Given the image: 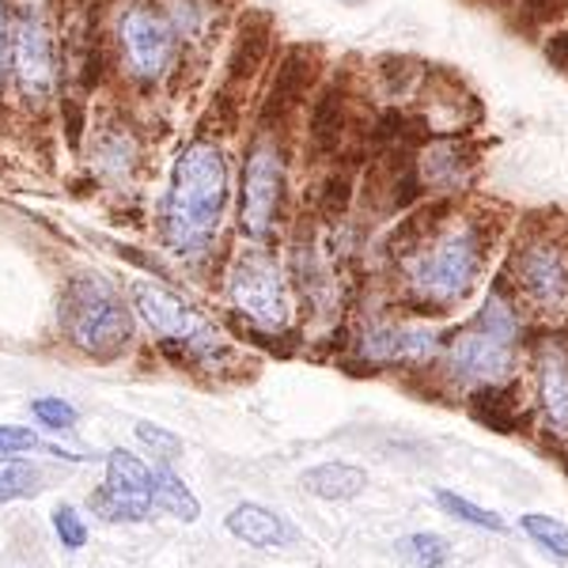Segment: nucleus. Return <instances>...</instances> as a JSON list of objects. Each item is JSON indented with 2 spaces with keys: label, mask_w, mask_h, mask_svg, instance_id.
I'll return each instance as SVG.
<instances>
[{
  "label": "nucleus",
  "mask_w": 568,
  "mask_h": 568,
  "mask_svg": "<svg viewBox=\"0 0 568 568\" xmlns=\"http://www.w3.org/2000/svg\"><path fill=\"white\" fill-rule=\"evenodd\" d=\"M481 273V243L470 227L439 240L433 251H425L409 265V281H414L417 296L433 300V304H455V300L470 296Z\"/></svg>",
  "instance_id": "20e7f679"
},
{
  "label": "nucleus",
  "mask_w": 568,
  "mask_h": 568,
  "mask_svg": "<svg viewBox=\"0 0 568 568\" xmlns=\"http://www.w3.org/2000/svg\"><path fill=\"white\" fill-rule=\"evenodd\" d=\"M31 414L42 420L45 428H72L77 425V409L61 398H34L31 402Z\"/></svg>",
  "instance_id": "a878e982"
},
{
  "label": "nucleus",
  "mask_w": 568,
  "mask_h": 568,
  "mask_svg": "<svg viewBox=\"0 0 568 568\" xmlns=\"http://www.w3.org/2000/svg\"><path fill=\"white\" fill-rule=\"evenodd\" d=\"M524 284L538 304H561L568 296V262L557 246H535L524 258Z\"/></svg>",
  "instance_id": "f8f14e48"
},
{
  "label": "nucleus",
  "mask_w": 568,
  "mask_h": 568,
  "mask_svg": "<svg viewBox=\"0 0 568 568\" xmlns=\"http://www.w3.org/2000/svg\"><path fill=\"white\" fill-rule=\"evenodd\" d=\"M136 439L149 444L163 463H171L182 452V439L175 433H168V428H160V425H136Z\"/></svg>",
  "instance_id": "bb28decb"
},
{
  "label": "nucleus",
  "mask_w": 568,
  "mask_h": 568,
  "mask_svg": "<svg viewBox=\"0 0 568 568\" xmlns=\"http://www.w3.org/2000/svg\"><path fill=\"white\" fill-rule=\"evenodd\" d=\"M88 504L99 519H106V524H144V519H152V511H155L149 493L122 489V485H114V481L99 485V489L88 497Z\"/></svg>",
  "instance_id": "ddd939ff"
},
{
  "label": "nucleus",
  "mask_w": 568,
  "mask_h": 568,
  "mask_svg": "<svg viewBox=\"0 0 568 568\" xmlns=\"http://www.w3.org/2000/svg\"><path fill=\"white\" fill-rule=\"evenodd\" d=\"M227 201L224 152L209 141H194L175 163L171 194L163 205V240L182 254H197L213 243Z\"/></svg>",
  "instance_id": "f257e3e1"
},
{
  "label": "nucleus",
  "mask_w": 568,
  "mask_h": 568,
  "mask_svg": "<svg viewBox=\"0 0 568 568\" xmlns=\"http://www.w3.org/2000/svg\"><path fill=\"white\" fill-rule=\"evenodd\" d=\"M39 447V436L31 428H20V425H0V455H20V452H31Z\"/></svg>",
  "instance_id": "cd10ccee"
},
{
  "label": "nucleus",
  "mask_w": 568,
  "mask_h": 568,
  "mask_svg": "<svg viewBox=\"0 0 568 568\" xmlns=\"http://www.w3.org/2000/svg\"><path fill=\"white\" fill-rule=\"evenodd\" d=\"M281 186H284V168L277 144L258 141L246 155L243 168V197H240V220L251 240H265L273 232V220L281 209Z\"/></svg>",
  "instance_id": "6e6552de"
},
{
  "label": "nucleus",
  "mask_w": 568,
  "mask_h": 568,
  "mask_svg": "<svg viewBox=\"0 0 568 568\" xmlns=\"http://www.w3.org/2000/svg\"><path fill=\"white\" fill-rule=\"evenodd\" d=\"M368 474L349 463H323L304 470V489L318 500H353L364 493Z\"/></svg>",
  "instance_id": "4468645a"
},
{
  "label": "nucleus",
  "mask_w": 568,
  "mask_h": 568,
  "mask_svg": "<svg viewBox=\"0 0 568 568\" xmlns=\"http://www.w3.org/2000/svg\"><path fill=\"white\" fill-rule=\"evenodd\" d=\"M149 497H152V508H155V511H168V516L182 519V524H194V519L201 516L197 497L186 489V481H182L168 463H160V466L152 470V489H149Z\"/></svg>",
  "instance_id": "2eb2a0df"
},
{
  "label": "nucleus",
  "mask_w": 568,
  "mask_h": 568,
  "mask_svg": "<svg viewBox=\"0 0 568 568\" xmlns=\"http://www.w3.org/2000/svg\"><path fill=\"white\" fill-rule=\"evenodd\" d=\"M106 481L122 485V489H136V493H149L152 489V470L136 459L133 452H110L106 455Z\"/></svg>",
  "instance_id": "412c9836"
},
{
  "label": "nucleus",
  "mask_w": 568,
  "mask_h": 568,
  "mask_svg": "<svg viewBox=\"0 0 568 568\" xmlns=\"http://www.w3.org/2000/svg\"><path fill=\"white\" fill-rule=\"evenodd\" d=\"M265 53H270V27L246 23L240 39H235L232 58H227V80H251L254 69L265 61Z\"/></svg>",
  "instance_id": "f3484780"
},
{
  "label": "nucleus",
  "mask_w": 568,
  "mask_h": 568,
  "mask_svg": "<svg viewBox=\"0 0 568 568\" xmlns=\"http://www.w3.org/2000/svg\"><path fill=\"white\" fill-rule=\"evenodd\" d=\"M519 342V323L504 300H489L481 315L455 337L452 372L470 383H497L511 372Z\"/></svg>",
  "instance_id": "7ed1b4c3"
},
{
  "label": "nucleus",
  "mask_w": 568,
  "mask_h": 568,
  "mask_svg": "<svg viewBox=\"0 0 568 568\" xmlns=\"http://www.w3.org/2000/svg\"><path fill=\"white\" fill-rule=\"evenodd\" d=\"M337 130H342V103H337V95H326L311 118V144L318 152H329L337 144Z\"/></svg>",
  "instance_id": "b1692460"
},
{
  "label": "nucleus",
  "mask_w": 568,
  "mask_h": 568,
  "mask_svg": "<svg viewBox=\"0 0 568 568\" xmlns=\"http://www.w3.org/2000/svg\"><path fill=\"white\" fill-rule=\"evenodd\" d=\"M227 292H232V304L254 323L284 326L288 318V288H284V277L270 254H243L232 270Z\"/></svg>",
  "instance_id": "423d86ee"
},
{
  "label": "nucleus",
  "mask_w": 568,
  "mask_h": 568,
  "mask_svg": "<svg viewBox=\"0 0 568 568\" xmlns=\"http://www.w3.org/2000/svg\"><path fill=\"white\" fill-rule=\"evenodd\" d=\"M53 530H58V538L65 549H80L88 542V524L80 519L77 508H69V504H61V508L53 511Z\"/></svg>",
  "instance_id": "393cba45"
},
{
  "label": "nucleus",
  "mask_w": 568,
  "mask_h": 568,
  "mask_svg": "<svg viewBox=\"0 0 568 568\" xmlns=\"http://www.w3.org/2000/svg\"><path fill=\"white\" fill-rule=\"evenodd\" d=\"M16 80H20V88L27 95H45L53 84V39H50V27H45V16H42V4L34 0V4L20 8V16H16Z\"/></svg>",
  "instance_id": "1a4fd4ad"
},
{
  "label": "nucleus",
  "mask_w": 568,
  "mask_h": 568,
  "mask_svg": "<svg viewBox=\"0 0 568 568\" xmlns=\"http://www.w3.org/2000/svg\"><path fill=\"white\" fill-rule=\"evenodd\" d=\"M130 300H133L136 315H141L168 345H182V349H209V345H216V329L209 326L186 300H179L175 292L163 288V284L133 281Z\"/></svg>",
  "instance_id": "39448f33"
},
{
  "label": "nucleus",
  "mask_w": 568,
  "mask_h": 568,
  "mask_svg": "<svg viewBox=\"0 0 568 568\" xmlns=\"http://www.w3.org/2000/svg\"><path fill=\"white\" fill-rule=\"evenodd\" d=\"M519 527H524L542 549H549L554 557H568V527L561 519L542 516V511H527V516L519 519Z\"/></svg>",
  "instance_id": "5701e85b"
},
{
  "label": "nucleus",
  "mask_w": 568,
  "mask_h": 568,
  "mask_svg": "<svg viewBox=\"0 0 568 568\" xmlns=\"http://www.w3.org/2000/svg\"><path fill=\"white\" fill-rule=\"evenodd\" d=\"M8 65V27H4V0H0V77Z\"/></svg>",
  "instance_id": "c756f323"
},
{
  "label": "nucleus",
  "mask_w": 568,
  "mask_h": 568,
  "mask_svg": "<svg viewBox=\"0 0 568 568\" xmlns=\"http://www.w3.org/2000/svg\"><path fill=\"white\" fill-rule=\"evenodd\" d=\"M398 557L409 568H444L447 561H452V546H447V538L433 535V530H420V535L402 538Z\"/></svg>",
  "instance_id": "6ab92c4d"
},
{
  "label": "nucleus",
  "mask_w": 568,
  "mask_h": 568,
  "mask_svg": "<svg viewBox=\"0 0 568 568\" xmlns=\"http://www.w3.org/2000/svg\"><path fill=\"white\" fill-rule=\"evenodd\" d=\"M311 84V61L304 58V50H292L288 58L281 61L277 77H273L270 88V103L262 110V125H281V118H288L292 110L304 103V91Z\"/></svg>",
  "instance_id": "9d476101"
},
{
  "label": "nucleus",
  "mask_w": 568,
  "mask_h": 568,
  "mask_svg": "<svg viewBox=\"0 0 568 568\" xmlns=\"http://www.w3.org/2000/svg\"><path fill=\"white\" fill-rule=\"evenodd\" d=\"M436 504L447 511V516H455V519H463V524H470V527H481V530H504L508 524L497 516V511H489V508H478V504H470L466 497H459V493H452V489H439L436 493Z\"/></svg>",
  "instance_id": "4be33fe9"
},
{
  "label": "nucleus",
  "mask_w": 568,
  "mask_h": 568,
  "mask_svg": "<svg viewBox=\"0 0 568 568\" xmlns=\"http://www.w3.org/2000/svg\"><path fill=\"white\" fill-rule=\"evenodd\" d=\"M39 481H42L39 466H31L27 459H16V455L0 459V504L34 497V493H39Z\"/></svg>",
  "instance_id": "aec40b11"
},
{
  "label": "nucleus",
  "mask_w": 568,
  "mask_h": 568,
  "mask_svg": "<svg viewBox=\"0 0 568 568\" xmlns=\"http://www.w3.org/2000/svg\"><path fill=\"white\" fill-rule=\"evenodd\" d=\"M227 535H235L246 546L273 549V546H288L296 538V530L284 524L277 511L262 508V504H240L227 516Z\"/></svg>",
  "instance_id": "9b49d317"
},
{
  "label": "nucleus",
  "mask_w": 568,
  "mask_h": 568,
  "mask_svg": "<svg viewBox=\"0 0 568 568\" xmlns=\"http://www.w3.org/2000/svg\"><path fill=\"white\" fill-rule=\"evenodd\" d=\"M118 34H122V50L125 61H130L133 72L141 77H160L171 61V50H175V23L152 0H133L122 12V23H118Z\"/></svg>",
  "instance_id": "0eeeda50"
},
{
  "label": "nucleus",
  "mask_w": 568,
  "mask_h": 568,
  "mask_svg": "<svg viewBox=\"0 0 568 568\" xmlns=\"http://www.w3.org/2000/svg\"><path fill=\"white\" fill-rule=\"evenodd\" d=\"M436 337L428 329H383L368 342V353L379 356V361H390V356H425L433 353Z\"/></svg>",
  "instance_id": "a211bd4d"
},
{
  "label": "nucleus",
  "mask_w": 568,
  "mask_h": 568,
  "mask_svg": "<svg viewBox=\"0 0 568 568\" xmlns=\"http://www.w3.org/2000/svg\"><path fill=\"white\" fill-rule=\"evenodd\" d=\"M61 326L65 337L91 361H118L133 337V315L106 281L80 273L61 292Z\"/></svg>",
  "instance_id": "f03ea898"
},
{
  "label": "nucleus",
  "mask_w": 568,
  "mask_h": 568,
  "mask_svg": "<svg viewBox=\"0 0 568 568\" xmlns=\"http://www.w3.org/2000/svg\"><path fill=\"white\" fill-rule=\"evenodd\" d=\"M84 118H88V106L80 103V99H65V103H61V122H65L72 149H77L80 136H84Z\"/></svg>",
  "instance_id": "c85d7f7f"
},
{
  "label": "nucleus",
  "mask_w": 568,
  "mask_h": 568,
  "mask_svg": "<svg viewBox=\"0 0 568 568\" xmlns=\"http://www.w3.org/2000/svg\"><path fill=\"white\" fill-rule=\"evenodd\" d=\"M542 409L554 420V428L568 433V361L546 356L542 361Z\"/></svg>",
  "instance_id": "dca6fc26"
}]
</instances>
